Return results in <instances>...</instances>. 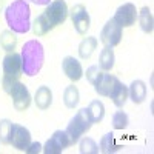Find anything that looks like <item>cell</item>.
I'll use <instances>...</instances> for the list:
<instances>
[{"label": "cell", "mask_w": 154, "mask_h": 154, "mask_svg": "<svg viewBox=\"0 0 154 154\" xmlns=\"http://www.w3.org/2000/svg\"><path fill=\"white\" fill-rule=\"evenodd\" d=\"M5 20L12 32L26 34L31 29V8L26 0H14L5 9Z\"/></svg>", "instance_id": "cell-1"}, {"label": "cell", "mask_w": 154, "mask_h": 154, "mask_svg": "<svg viewBox=\"0 0 154 154\" xmlns=\"http://www.w3.org/2000/svg\"><path fill=\"white\" fill-rule=\"evenodd\" d=\"M23 74L28 77H34L40 72L45 62V49L38 40H28L22 46L20 51Z\"/></svg>", "instance_id": "cell-2"}, {"label": "cell", "mask_w": 154, "mask_h": 154, "mask_svg": "<svg viewBox=\"0 0 154 154\" xmlns=\"http://www.w3.org/2000/svg\"><path fill=\"white\" fill-rule=\"evenodd\" d=\"M3 68V77H2V88L5 93H9L11 86L16 82L20 80L23 74V66H22V57L16 51H11L3 57L2 62Z\"/></svg>", "instance_id": "cell-3"}, {"label": "cell", "mask_w": 154, "mask_h": 154, "mask_svg": "<svg viewBox=\"0 0 154 154\" xmlns=\"http://www.w3.org/2000/svg\"><path fill=\"white\" fill-rule=\"evenodd\" d=\"M91 126H93V120L91 117H89V112L86 108H82L77 111V114L74 116V117L69 120L68 126H66V134L71 140V143H77L80 140V137L88 133L89 130H91Z\"/></svg>", "instance_id": "cell-4"}, {"label": "cell", "mask_w": 154, "mask_h": 154, "mask_svg": "<svg viewBox=\"0 0 154 154\" xmlns=\"http://www.w3.org/2000/svg\"><path fill=\"white\" fill-rule=\"evenodd\" d=\"M68 11L69 9H68V5L65 0H53V2H49L46 5V9L43 11V14L48 19L51 26L56 28L68 19Z\"/></svg>", "instance_id": "cell-5"}, {"label": "cell", "mask_w": 154, "mask_h": 154, "mask_svg": "<svg viewBox=\"0 0 154 154\" xmlns=\"http://www.w3.org/2000/svg\"><path fill=\"white\" fill-rule=\"evenodd\" d=\"M68 16L71 17V22L74 25V29L77 31V34L85 35L86 31L91 26V17L88 14V9L85 5L82 3H77L74 5L69 11H68Z\"/></svg>", "instance_id": "cell-6"}, {"label": "cell", "mask_w": 154, "mask_h": 154, "mask_svg": "<svg viewBox=\"0 0 154 154\" xmlns=\"http://www.w3.org/2000/svg\"><path fill=\"white\" fill-rule=\"evenodd\" d=\"M100 42L103 43L105 46H117L120 42H122V37H123V28L120 25H117L114 19H109L103 28L100 31Z\"/></svg>", "instance_id": "cell-7"}, {"label": "cell", "mask_w": 154, "mask_h": 154, "mask_svg": "<svg viewBox=\"0 0 154 154\" xmlns=\"http://www.w3.org/2000/svg\"><path fill=\"white\" fill-rule=\"evenodd\" d=\"M12 99V105H14V108L17 111H25V109H28L29 105H31V93H29V89L26 88V85H23L20 80L16 82L14 85L11 86L9 89V93H8Z\"/></svg>", "instance_id": "cell-8"}, {"label": "cell", "mask_w": 154, "mask_h": 154, "mask_svg": "<svg viewBox=\"0 0 154 154\" xmlns=\"http://www.w3.org/2000/svg\"><path fill=\"white\" fill-rule=\"evenodd\" d=\"M71 145L72 143H71L66 131L57 130V131L53 133V136H51L46 140V143L43 145V152L45 154H60Z\"/></svg>", "instance_id": "cell-9"}, {"label": "cell", "mask_w": 154, "mask_h": 154, "mask_svg": "<svg viewBox=\"0 0 154 154\" xmlns=\"http://www.w3.org/2000/svg\"><path fill=\"white\" fill-rule=\"evenodd\" d=\"M31 143V133L28 128L23 125L14 123L11 125V134H9V145H12L19 151H25Z\"/></svg>", "instance_id": "cell-10"}, {"label": "cell", "mask_w": 154, "mask_h": 154, "mask_svg": "<svg viewBox=\"0 0 154 154\" xmlns=\"http://www.w3.org/2000/svg\"><path fill=\"white\" fill-rule=\"evenodd\" d=\"M137 12L139 11H137L136 5L128 2V3L120 5L117 9H116L112 19L117 22V25H120L122 28H130L137 20Z\"/></svg>", "instance_id": "cell-11"}, {"label": "cell", "mask_w": 154, "mask_h": 154, "mask_svg": "<svg viewBox=\"0 0 154 154\" xmlns=\"http://www.w3.org/2000/svg\"><path fill=\"white\" fill-rule=\"evenodd\" d=\"M62 69L65 72V75L71 82H79L83 77V68L82 63L72 56H66L62 60Z\"/></svg>", "instance_id": "cell-12"}, {"label": "cell", "mask_w": 154, "mask_h": 154, "mask_svg": "<svg viewBox=\"0 0 154 154\" xmlns=\"http://www.w3.org/2000/svg\"><path fill=\"white\" fill-rule=\"evenodd\" d=\"M119 82V79L116 75H112V74H108V71H105L103 74H102V77L96 82V85H93L94 86V91L99 94V96H102V97H108L109 96V93L112 91V88H114V85Z\"/></svg>", "instance_id": "cell-13"}, {"label": "cell", "mask_w": 154, "mask_h": 154, "mask_svg": "<svg viewBox=\"0 0 154 154\" xmlns=\"http://www.w3.org/2000/svg\"><path fill=\"white\" fill-rule=\"evenodd\" d=\"M146 93H148L146 83L140 79L133 80L131 85L128 86V97H130L133 100V103H136V105L143 103L145 99H146Z\"/></svg>", "instance_id": "cell-14"}, {"label": "cell", "mask_w": 154, "mask_h": 154, "mask_svg": "<svg viewBox=\"0 0 154 154\" xmlns=\"http://www.w3.org/2000/svg\"><path fill=\"white\" fill-rule=\"evenodd\" d=\"M34 102L38 109H42V111L48 109L51 106V103H53V91L49 89V86H46V85L38 86L34 94Z\"/></svg>", "instance_id": "cell-15"}, {"label": "cell", "mask_w": 154, "mask_h": 154, "mask_svg": "<svg viewBox=\"0 0 154 154\" xmlns=\"http://www.w3.org/2000/svg\"><path fill=\"white\" fill-rule=\"evenodd\" d=\"M108 97L111 99V102H112V103L117 106V108H122V106L126 103V100H128V86L119 80L117 83L114 85L112 91L109 93Z\"/></svg>", "instance_id": "cell-16"}, {"label": "cell", "mask_w": 154, "mask_h": 154, "mask_svg": "<svg viewBox=\"0 0 154 154\" xmlns=\"http://www.w3.org/2000/svg\"><path fill=\"white\" fill-rule=\"evenodd\" d=\"M97 45H99L97 37H94V35L85 37L83 40L79 43V57H80L82 60L89 59V57L94 54V51L97 49Z\"/></svg>", "instance_id": "cell-17"}, {"label": "cell", "mask_w": 154, "mask_h": 154, "mask_svg": "<svg viewBox=\"0 0 154 154\" xmlns=\"http://www.w3.org/2000/svg\"><path fill=\"white\" fill-rule=\"evenodd\" d=\"M137 20H139V25H140V28H142L143 32L152 34V31H154V19H152V12L148 6H143L137 12Z\"/></svg>", "instance_id": "cell-18"}, {"label": "cell", "mask_w": 154, "mask_h": 154, "mask_svg": "<svg viewBox=\"0 0 154 154\" xmlns=\"http://www.w3.org/2000/svg\"><path fill=\"white\" fill-rule=\"evenodd\" d=\"M80 102V93H79V88L74 86V85H68L63 91V103H65L66 108L74 109Z\"/></svg>", "instance_id": "cell-19"}, {"label": "cell", "mask_w": 154, "mask_h": 154, "mask_svg": "<svg viewBox=\"0 0 154 154\" xmlns=\"http://www.w3.org/2000/svg\"><path fill=\"white\" fill-rule=\"evenodd\" d=\"M120 149V145L116 142L114 133H106L99 142V151L103 154H111V152H117Z\"/></svg>", "instance_id": "cell-20"}, {"label": "cell", "mask_w": 154, "mask_h": 154, "mask_svg": "<svg viewBox=\"0 0 154 154\" xmlns=\"http://www.w3.org/2000/svg\"><path fill=\"white\" fill-rule=\"evenodd\" d=\"M114 62H116V56H114V49L111 46H105L100 51L99 56V66L103 71H111L114 68Z\"/></svg>", "instance_id": "cell-21"}, {"label": "cell", "mask_w": 154, "mask_h": 154, "mask_svg": "<svg viewBox=\"0 0 154 154\" xmlns=\"http://www.w3.org/2000/svg\"><path fill=\"white\" fill-rule=\"evenodd\" d=\"M86 109L89 112V117H91L93 123H99V122L103 120V117H105V105H103L102 100L89 102V105H88Z\"/></svg>", "instance_id": "cell-22"}, {"label": "cell", "mask_w": 154, "mask_h": 154, "mask_svg": "<svg viewBox=\"0 0 154 154\" xmlns=\"http://www.w3.org/2000/svg\"><path fill=\"white\" fill-rule=\"evenodd\" d=\"M16 45H17L16 32H12L11 29H5L0 32V46H2V49H5L6 53H11V51L16 49Z\"/></svg>", "instance_id": "cell-23"}, {"label": "cell", "mask_w": 154, "mask_h": 154, "mask_svg": "<svg viewBox=\"0 0 154 154\" xmlns=\"http://www.w3.org/2000/svg\"><path fill=\"white\" fill-rule=\"evenodd\" d=\"M31 28H32V32H34L37 37L45 35V34H48L51 29H54V28L49 25V22H48V19L45 17V14L37 16L35 20H34V23L31 25Z\"/></svg>", "instance_id": "cell-24"}, {"label": "cell", "mask_w": 154, "mask_h": 154, "mask_svg": "<svg viewBox=\"0 0 154 154\" xmlns=\"http://www.w3.org/2000/svg\"><path fill=\"white\" fill-rule=\"evenodd\" d=\"M79 151L82 154H97L99 152V145L96 140L91 137H80L79 140Z\"/></svg>", "instance_id": "cell-25"}, {"label": "cell", "mask_w": 154, "mask_h": 154, "mask_svg": "<svg viewBox=\"0 0 154 154\" xmlns=\"http://www.w3.org/2000/svg\"><path fill=\"white\" fill-rule=\"evenodd\" d=\"M130 123V117L125 111H116L112 114V128L114 130H125Z\"/></svg>", "instance_id": "cell-26"}, {"label": "cell", "mask_w": 154, "mask_h": 154, "mask_svg": "<svg viewBox=\"0 0 154 154\" xmlns=\"http://www.w3.org/2000/svg\"><path fill=\"white\" fill-rule=\"evenodd\" d=\"M11 125H12V122L9 119H2L0 120V142L5 143V145H9Z\"/></svg>", "instance_id": "cell-27"}, {"label": "cell", "mask_w": 154, "mask_h": 154, "mask_svg": "<svg viewBox=\"0 0 154 154\" xmlns=\"http://www.w3.org/2000/svg\"><path fill=\"white\" fill-rule=\"evenodd\" d=\"M105 71L103 69H100V66L99 65H93V66H89L88 69H86V80L91 83V85H96V82L102 77V74H103Z\"/></svg>", "instance_id": "cell-28"}, {"label": "cell", "mask_w": 154, "mask_h": 154, "mask_svg": "<svg viewBox=\"0 0 154 154\" xmlns=\"http://www.w3.org/2000/svg\"><path fill=\"white\" fill-rule=\"evenodd\" d=\"M42 151H43V146H42L40 142H31L29 146L25 149V152H28V154H38Z\"/></svg>", "instance_id": "cell-29"}, {"label": "cell", "mask_w": 154, "mask_h": 154, "mask_svg": "<svg viewBox=\"0 0 154 154\" xmlns=\"http://www.w3.org/2000/svg\"><path fill=\"white\" fill-rule=\"evenodd\" d=\"M26 2H31V3H34V5H40V6H43V5H48L51 0H26Z\"/></svg>", "instance_id": "cell-30"}, {"label": "cell", "mask_w": 154, "mask_h": 154, "mask_svg": "<svg viewBox=\"0 0 154 154\" xmlns=\"http://www.w3.org/2000/svg\"><path fill=\"white\" fill-rule=\"evenodd\" d=\"M3 2H5V0H0V11H2V6H3Z\"/></svg>", "instance_id": "cell-31"}]
</instances>
